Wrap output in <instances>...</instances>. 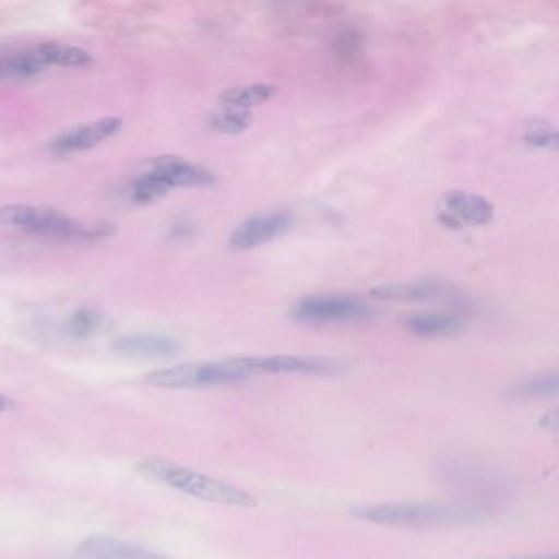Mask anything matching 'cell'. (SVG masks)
I'll list each match as a JSON object with an SVG mask.
<instances>
[{"label": "cell", "mask_w": 559, "mask_h": 559, "mask_svg": "<svg viewBox=\"0 0 559 559\" xmlns=\"http://www.w3.org/2000/svg\"><path fill=\"white\" fill-rule=\"evenodd\" d=\"M294 224L296 221L289 212L253 215L231 231L228 245L237 251L253 250L289 234Z\"/></svg>", "instance_id": "9c48e42d"}, {"label": "cell", "mask_w": 559, "mask_h": 559, "mask_svg": "<svg viewBox=\"0 0 559 559\" xmlns=\"http://www.w3.org/2000/svg\"><path fill=\"white\" fill-rule=\"evenodd\" d=\"M116 320L109 313L93 307H81L64 317L60 325L61 335L74 342L99 338L112 332Z\"/></svg>", "instance_id": "5bb4252c"}, {"label": "cell", "mask_w": 559, "mask_h": 559, "mask_svg": "<svg viewBox=\"0 0 559 559\" xmlns=\"http://www.w3.org/2000/svg\"><path fill=\"white\" fill-rule=\"evenodd\" d=\"M349 515L374 525L421 528L441 523L469 522L479 516V510L456 503L388 502L353 507Z\"/></svg>", "instance_id": "3957f363"}, {"label": "cell", "mask_w": 559, "mask_h": 559, "mask_svg": "<svg viewBox=\"0 0 559 559\" xmlns=\"http://www.w3.org/2000/svg\"><path fill=\"white\" fill-rule=\"evenodd\" d=\"M146 169L155 173L171 191L181 188L207 189L217 185V176L211 169L182 156H158L146 163Z\"/></svg>", "instance_id": "30bf717a"}, {"label": "cell", "mask_w": 559, "mask_h": 559, "mask_svg": "<svg viewBox=\"0 0 559 559\" xmlns=\"http://www.w3.org/2000/svg\"><path fill=\"white\" fill-rule=\"evenodd\" d=\"M254 114L248 110L218 109L209 117V127L222 135H241L251 129Z\"/></svg>", "instance_id": "7402d4cb"}, {"label": "cell", "mask_w": 559, "mask_h": 559, "mask_svg": "<svg viewBox=\"0 0 559 559\" xmlns=\"http://www.w3.org/2000/svg\"><path fill=\"white\" fill-rule=\"evenodd\" d=\"M48 67L57 68H90L94 63V57L90 51L74 45L61 44V41H45L38 45Z\"/></svg>", "instance_id": "d6986e66"}, {"label": "cell", "mask_w": 559, "mask_h": 559, "mask_svg": "<svg viewBox=\"0 0 559 559\" xmlns=\"http://www.w3.org/2000/svg\"><path fill=\"white\" fill-rule=\"evenodd\" d=\"M371 297L384 302H427L450 294V289L437 281H412V283H388L372 287Z\"/></svg>", "instance_id": "9a60e30c"}, {"label": "cell", "mask_w": 559, "mask_h": 559, "mask_svg": "<svg viewBox=\"0 0 559 559\" xmlns=\"http://www.w3.org/2000/svg\"><path fill=\"white\" fill-rule=\"evenodd\" d=\"M487 559H496V558H487ZM499 559H559V556L556 555V552H549V555L509 556V558H499Z\"/></svg>", "instance_id": "d4e9b609"}, {"label": "cell", "mask_w": 559, "mask_h": 559, "mask_svg": "<svg viewBox=\"0 0 559 559\" xmlns=\"http://www.w3.org/2000/svg\"><path fill=\"white\" fill-rule=\"evenodd\" d=\"M276 94L277 87L267 83L228 87L218 96V106H221V109L248 110V112H251L254 107L270 103Z\"/></svg>", "instance_id": "ac0fdd59"}, {"label": "cell", "mask_w": 559, "mask_h": 559, "mask_svg": "<svg viewBox=\"0 0 559 559\" xmlns=\"http://www.w3.org/2000/svg\"><path fill=\"white\" fill-rule=\"evenodd\" d=\"M50 70L40 47L0 55V83H24Z\"/></svg>", "instance_id": "2e32d148"}, {"label": "cell", "mask_w": 559, "mask_h": 559, "mask_svg": "<svg viewBox=\"0 0 559 559\" xmlns=\"http://www.w3.org/2000/svg\"><path fill=\"white\" fill-rule=\"evenodd\" d=\"M559 379L555 371L523 379L507 391L510 399H538L549 397L558 392Z\"/></svg>", "instance_id": "44dd1931"}, {"label": "cell", "mask_w": 559, "mask_h": 559, "mask_svg": "<svg viewBox=\"0 0 559 559\" xmlns=\"http://www.w3.org/2000/svg\"><path fill=\"white\" fill-rule=\"evenodd\" d=\"M402 329L417 338H448L466 330L463 317L450 312L411 313L401 320Z\"/></svg>", "instance_id": "4fadbf2b"}, {"label": "cell", "mask_w": 559, "mask_h": 559, "mask_svg": "<svg viewBox=\"0 0 559 559\" xmlns=\"http://www.w3.org/2000/svg\"><path fill=\"white\" fill-rule=\"evenodd\" d=\"M136 471L146 479L165 484L179 492L188 493L195 499L207 500L222 506L241 507V509H257L260 500L247 490L231 484L222 483L214 477L205 476L198 471L189 469L181 464L163 457H146L136 464Z\"/></svg>", "instance_id": "7a4b0ae2"}, {"label": "cell", "mask_w": 559, "mask_h": 559, "mask_svg": "<svg viewBox=\"0 0 559 559\" xmlns=\"http://www.w3.org/2000/svg\"><path fill=\"white\" fill-rule=\"evenodd\" d=\"M171 189L150 169H142L127 188V198L132 204L148 205L166 198Z\"/></svg>", "instance_id": "ffe728a7"}, {"label": "cell", "mask_w": 559, "mask_h": 559, "mask_svg": "<svg viewBox=\"0 0 559 559\" xmlns=\"http://www.w3.org/2000/svg\"><path fill=\"white\" fill-rule=\"evenodd\" d=\"M78 559H171L142 546L106 535H93L80 543Z\"/></svg>", "instance_id": "7c38bea8"}, {"label": "cell", "mask_w": 559, "mask_h": 559, "mask_svg": "<svg viewBox=\"0 0 559 559\" xmlns=\"http://www.w3.org/2000/svg\"><path fill=\"white\" fill-rule=\"evenodd\" d=\"M523 143L528 148L556 152L558 150V130L545 119H530L523 127Z\"/></svg>", "instance_id": "603a6c76"}, {"label": "cell", "mask_w": 559, "mask_h": 559, "mask_svg": "<svg viewBox=\"0 0 559 559\" xmlns=\"http://www.w3.org/2000/svg\"><path fill=\"white\" fill-rule=\"evenodd\" d=\"M248 374L241 369L238 358L221 361L188 362L158 369L145 376V384L162 389H202L215 385L235 384L247 381Z\"/></svg>", "instance_id": "277c9868"}, {"label": "cell", "mask_w": 559, "mask_h": 559, "mask_svg": "<svg viewBox=\"0 0 559 559\" xmlns=\"http://www.w3.org/2000/svg\"><path fill=\"white\" fill-rule=\"evenodd\" d=\"M15 408H17V404H15L14 399L8 397V395L4 394H0V414L15 411Z\"/></svg>", "instance_id": "cb8c5ba5"}, {"label": "cell", "mask_w": 559, "mask_h": 559, "mask_svg": "<svg viewBox=\"0 0 559 559\" xmlns=\"http://www.w3.org/2000/svg\"><path fill=\"white\" fill-rule=\"evenodd\" d=\"M0 224L32 237L63 243H96L116 231L109 222L86 225L74 221L58 209L11 204L0 207Z\"/></svg>", "instance_id": "6da1fadb"}, {"label": "cell", "mask_w": 559, "mask_h": 559, "mask_svg": "<svg viewBox=\"0 0 559 559\" xmlns=\"http://www.w3.org/2000/svg\"><path fill=\"white\" fill-rule=\"evenodd\" d=\"M368 302L348 294H310L293 304L289 317L304 325L353 323L371 317Z\"/></svg>", "instance_id": "5b68a950"}, {"label": "cell", "mask_w": 559, "mask_h": 559, "mask_svg": "<svg viewBox=\"0 0 559 559\" xmlns=\"http://www.w3.org/2000/svg\"><path fill=\"white\" fill-rule=\"evenodd\" d=\"M248 378L264 374L330 376L342 369L340 362L316 356H237Z\"/></svg>", "instance_id": "8992f818"}, {"label": "cell", "mask_w": 559, "mask_h": 559, "mask_svg": "<svg viewBox=\"0 0 559 559\" xmlns=\"http://www.w3.org/2000/svg\"><path fill=\"white\" fill-rule=\"evenodd\" d=\"M117 355L130 359H169L181 353V343L163 333H133L114 340Z\"/></svg>", "instance_id": "8fae6325"}, {"label": "cell", "mask_w": 559, "mask_h": 559, "mask_svg": "<svg viewBox=\"0 0 559 559\" xmlns=\"http://www.w3.org/2000/svg\"><path fill=\"white\" fill-rule=\"evenodd\" d=\"M330 53L340 67H361L366 55V37L356 25H340L330 37Z\"/></svg>", "instance_id": "e0dca14e"}, {"label": "cell", "mask_w": 559, "mask_h": 559, "mask_svg": "<svg viewBox=\"0 0 559 559\" xmlns=\"http://www.w3.org/2000/svg\"><path fill=\"white\" fill-rule=\"evenodd\" d=\"M123 129L122 117L110 116L94 122L81 123L64 130L51 140L48 150L55 156H70L74 153L90 152L116 136Z\"/></svg>", "instance_id": "ba28073f"}, {"label": "cell", "mask_w": 559, "mask_h": 559, "mask_svg": "<svg viewBox=\"0 0 559 559\" xmlns=\"http://www.w3.org/2000/svg\"><path fill=\"white\" fill-rule=\"evenodd\" d=\"M438 221L444 227L460 230L464 227H484L496 217V207L489 199L474 192H444L437 211Z\"/></svg>", "instance_id": "52a82bcc"}]
</instances>
